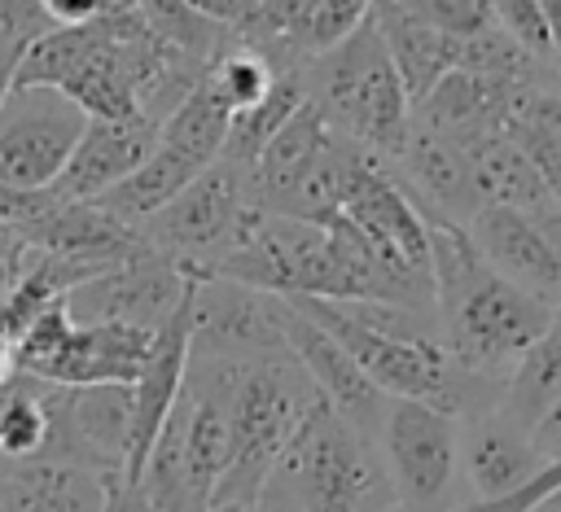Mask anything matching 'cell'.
<instances>
[{
	"label": "cell",
	"instance_id": "33",
	"mask_svg": "<svg viewBox=\"0 0 561 512\" xmlns=\"http://www.w3.org/2000/svg\"><path fill=\"white\" fill-rule=\"evenodd\" d=\"M53 201H57L53 188H13V184L0 179V219L13 223V228L35 223Z\"/></svg>",
	"mask_w": 561,
	"mask_h": 512
},
{
	"label": "cell",
	"instance_id": "32",
	"mask_svg": "<svg viewBox=\"0 0 561 512\" xmlns=\"http://www.w3.org/2000/svg\"><path fill=\"white\" fill-rule=\"evenodd\" d=\"M557 490H561V451H557L552 459H543L539 473H535L522 490H513L508 499H495V503H469V512H535V508H543Z\"/></svg>",
	"mask_w": 561,
	"mask_h": 512
},
{
	"label": "cell",
	"instance_id": "6",
	"mask_svg": "<svg viewBox=\"0 0 561 512\" xmlns=\"http://www.w3.org/2000/svg\"><path fill=\"white\" fill-rule=\"evenodd\" d=\"M250 206H254L250 171L228 162V158H215L162 210H153L140 223V232L167 258L184 263L188 271H202L232 241V232H237V223L245 219Z\"/></svg>",
	"mask_w": 561,
	"mask_h": 512
},
{
	"label": "cell",
	"instance_id": "24",
	"mask_svg": "<svg viewBox=\"0 0 561 512\" xmlns=\"http://www.w3.org/2000/svg\"><path fill=\"white\" fill-rule=\"evenodd\" d=\"M228 123H232L228 101H224V96L210 88V79L202 74V79L184 92V101L158 123V140L171 144V149H180V153H188L193 162L210 166V162L224 153Z\"/></svg>",
	"mask_w": 561,
	"mask_h": 512
},
{
	"label": "cell",
	"instance_id": "17",
	"mask_svg": "<svg viewBox=\"0 0 561 512\" xmlns=\"http://www.w3.org/2000/svg\"><path fill=\"white\" fill-rule=\"evenodd\" d=\"M469 236L500 276L539 293L543 302H561V271L552 263V249H548L535 214L508 210V206H482L469 219Z\"/></svg>",
	"mask_w": 561,
	"mask_h": 512
},
{
	"label": "cell",
	"instance_id": "22",
	"mask_svg": "<svg viewBox=\"0 0 561 512\" xmlns=\"http://www.w3.org/2000/svg\"><path fill=\"white\" fill-rule=\"evenodd\" d=\"M557 394H561V302L552 306L548 328L530 341V350L508 372L504 416L530 433L543 420V411L557 403Z\"/></svg>",
	"mask_w": 561,
	"mask_h": 512
},
{
	"label": "cell",
	"instance_id": "4",
	"mask_svg": "<svg viewBox=\"0 0 561 512\" xmlns=\"http://www.w3.org/2000/svg\"><path fill=\"white\" fill-rule=\"evenodd\" d=\"M302 88L320 105L329 127L355 140L359 149L377 153L381 162H390L403 149L412 127V101L373 13L342 44H333L320 57H307Z\"/></svg>",
	"mask_w": 561,
	"mask_h": 512
},
{
	"label": "cell",
	"instance_id": "43",
	"mask_svg": "<svg viewBox=\"0 0 561 512\" xmlns=\"http://www.w3.org/2000/svg\"><path fill=\"white\" fill-rule=\"evenodd\" d=\"M237 512H276V508H267V503H241Z\"/></svg>",
	"mask_w": 561,
	"mask_h": 512
},
{
	"label": "cell",
	"instance_id": "21",
	"mask_svg": "<svg viewBox=\"0 0 561 512\" xmlns=\"http://www.w3.org/2000/svg\"><path fill=\"white\" fill-rule=\"evenodd\" d=\"M206 166L202 162H193L188 153H180V149H171V144H153V153L127 175V179H118L114 188H105L101 197H92L101 210H110V214H118V219H127V223H145L153 210H162L193 175H202Z\"/></svg>",
	"mask_w": 561,
	"mask_h": 512
},
{
	"label": "cell",
	"instance_id": "3",
	"mask_svg": "<svg viewBox=\"0 0 561 512\" xmlns=\"http://www.w3.org/2000/svg\"><path fill=\"white\" fill-rule=\"evenodd\" d=\"M254 503L276 512H394V486L377 438L346 424L320 394L276 455Z\"/></svg>",
	"mask_w": 561,
	"mask_h": 512
},
{
	"label": "cell",
	"instance_id": "44",
	"mask_svg": "<svg viewBox=\"0 0 561 512\" xmlns=\"http://www.w3.org/2000/svg\"><path fill=\"white\" fill-rule=\"evenodd\" d=\"M543 508H552V512H561V490H557V494H552V499H548Z\"/></svg>",
	"mask_w": 561,
	"mask_h": 512
},
{
	"label": "cell",
	"instance_id": "36",
	"mask_svg": "<svg viewBox=\"0 0 561 512\" xmlns=\"http://www.w3.org/2000/svg\"><path fill=\"white\" fill-rule=\"evenodd\" d=\"M197 13H206L210 22H219V26H228V31H237L250 13H254V4L259 0H188Z\"/></svg>",
	"mask_w": 561,
	"mask_h": 512
},
{
	"label": "cell",
	"instance_id": "12",
	"mask_svg": "<svg viewBox=\"0 0 561 512\" xmlns=\"http://www.w3.org/2000/svg\"><path fill=\"white\" fill-rule=\"evenodd\" d=\"M289 306H294V302H289ZM289 354L302 363V372L311 376L316 394H320L346 424H355L359 433L377 438L390 394H381V389L373 385V376L351 359V350H346L333 333H324L316 319H307L298 306H294V315H289Z\"/></svg>",
	"mask_w": 561,
	"mask_h": 512
},
{
	"label": "cell",
	"instance_id": "45",
	"mask_svg": "<svg viewBox=\"0 0 561 512\" xmlns=\"http://www.w3.org/2000/svg\"><path fill=\"white\" fill-rule=\"evenodd\" d=\"M210 512H237V508H210Z\"/></svg>",
	"mask_w": 561,
	"mask_h": 512
},
{
	"label": "cell",
	"instance_id": "18",
	"mask_svg": "<svg viewBox=\"0 0 561 512\" xmlns=\"http://www.w3.org/2000/svg\"><path fill=\"white\" fill-rule=\"evenodd\" d=\"M465 473H469V486H473V503H495V499H508L513 490H522L543 455L535 451L530 433L522 424H513L504 411L500 416H478L469 438H465Z\"/></svg>",
	"mask_w": 561,
	"mask_h": 512
},
{
	"label": "cell",
	"instance_id": "15",
	"mask_svg": "<svg viewBox=\"0 0 561 512\" xmlns=\"http://www.w3.org/2000/svg\"><path fill=\"white\" fill-rule=\"evenodd\" d=\"M158 333L123 319L75 324L57 354L35 372L57 385H131L153 354Z\"/></svg>",
	"mask_w": 561,
	"mask_h": 512
},
{
	"label": "cell",
	"instance_id": "29",
	"mask_svg": "<svg viewBox=\"0 0 561 512\" xmlns=\"http://www.w3.org/2000/svg\"><path fill=\"white\" fill-rule=\"evenodd\" d=\"M522 96H526V92H522ZM522 96H517V105L508 109L504 131H508V136L526 149V158L535 162V171H539V179H543L552 206H561V127H552V123L526 114V109H522Z\"/></svg>",
	"mask_w": 561,
	"mask_h": 512
},
{
	"label": "cell",
	"instance_id": "19",
	"mask_svg": "<svg viewBox=\"0 0 561 512\" xmlns=\"http://www.w3.org/2000/svg\"><path fill=\"white\" fill-rule=\"evenodd\" d=\"M373 22H377V31H381V39H386V48H390V61H394V70H399V79H403L412 105H416L447 70H456V61H460V39L434 31V26L421 22V18H412L399 0H377V4H373Z\"/></svg>",
	"mask_w": 561,
	"mask_h": 512
},
{
	"label": "cell",
	"instance_id": "16",
	"mask_svg": "<svg viewBox=\"0 0 561 512\" xmlns=\"http://www.w3.org/2000/svg\"><path fill=\"white\" fill-rule=\"evenodd\" d=\"M114 481L75 459H0V512H110Z\"/></svg>",
	"mask_w": 561,
	"mask_h": 512
},
{
	"label": "cell",
	"instance_id": "20",
	"mask_svg": "<svg viewBox=\"0 0 561 512\" xmlns=\"http://www.w3.org/2000/svg\"><path fill=\"white\" fill-rule=\"evenodd\" d=\"M460 153H465V162L473 171L482 206H508V210H526V214L552 206L535 162L526 158V149L504 127L460 140Z\"/></svg>",
	"mask_w": 561,
	"mask_h": 512
},
{
	"label": "cell",
	"instance_id": "46",
	"mask_svg": "<svg viewBox=\"0 0 561 512\" xmlns=\"http://www.w3.org/2000/svg\"><path fill=\"white\" fill-rule=\"evenodd\" d=\"M456 512H469V508H456Z\"/></svg>",
	"mask_w": 561,
	"mask_h": 512
},
{
	"label": "cell",
	"instance_id": "25",
	"mask_svg": "<svg viewBox=\"0 0 561 512\" xmlns=\"http://www.w3.org/2000/svg\"><path fill=\"white\" fill-rule=\"evenodd\" d=\"M302 101H307L302 66L280 70L276 83H272V92H267L263 101H254V105H245V109H232L228 140H224V153H219V158H228V162H237V166L250 171L254 158L267 149V140L289 123V114H294Z\"/></svg>",
	"mask_w": 561,
	"mask_h": 512
},
{
	"label": "cell",
	"instance_id": "35",
	"mask_svg": "<svg viewBox=\"0 0 561 512\" xmlns=\"http://www.w3.org/2000/svg\"><path fill=\"white\" fill-rule=\"evenodd\" d=\"M39 9L48 13L53 26H83L101 13H110L114 4L110 0H39Z\"/></svg>",
	"mask_w": 561,
	"mask_h": 512
},
{
	"label": "cell",
	"instance_id": "9",
	"mask_svg": "<svg viewBox=\"0 0 561 512\" xmlns=\"http://www.w3.org/2000/svg\"><path fill=\"white\" fill-rule=\"evenodd\" d=\"M88 127L83 105L53 83H13L0 105V179L48 188Z\"/></svg>",
	"mask_w": 561,
	"mask_h": 512
},
{
	"label": "cell",
	"instance_id": "42",
	"mask_svg": "<svg viewBox=\"0 0 561 512\" xmlns=\"http://www.w3.org/2000/svg\"><path fill=\"white\" fill-rule=\"evenodd\" d=\"M13 368H18V363H13V341H9V337H0V381H4Z\"/></svg>",
	"mask_w": 561,
	"mask_h": 512
},
{
	"label": "cell",
	"instance_id": "10",
	"mask_svg": "<svg viewBox=\"0 0 561 512\" xmlns=\"http://www.w3.org/2000/svg\"><path fill=\"white\" fill-rule=\"evenodd\" d=\"M188 280H193V271L184 263L167 258L162 249H145L127 263H114V267L88 276L61 302L75 324L123 319V324H140V328L158 333L184 302Z\"/></svg>",
	"mask_w": 561,
	"mask_h": 512
},
{
	"label": "cell",
	"instance_id": "31",
	"mask_svg": "<svg viewBox=\"0 0 561 512\" xmlns=\"http://www.w3.org/2000/svg\"><path fill=\"white\" fill-rule=\"evenodd\" d=\"M491 9H495L500 31H508V35H513L530 57H539L543 66L561 70V66H557V53H552V35H548V22H543L539 0H491Z\"/></svg>",
	"mask_w": 561,
	"mask_h": 512
},
{
	"label": "cell",
	"instance_id": "30",
	"mask_svg": "<svg viewBox=\"0 0 561 512\" xmlns=\"http://www.w3.org/2000/svg\"><path fill=\"white\" fill-rule=\"evenodd\" d=\"M399 4L412 18L430 22L443 35H456V39H469V35H482V31L500 26L491 0H399Z\"/></svg>",
	"mask_w": 561,
	"mask_h": 512
},
{
	"label": "cell",
	"instance_id": "26",
	"mask_svg": "<svg viewBox=\"0 0 561 512\" xmlns=\"http://www.w3.org/2000/svg\"><path fill=\"white\" fill-rule=\"evenodd\" d=\"M289 70H294V66H289ZM276 74H280V66H276L263 48H254V44H245V39H237V35H228V44H224V48L210 57V66H206V79H210V88L228 101V109H245V105L263 101V96L272 92Z\"/></svg>",
	"mask_w": 561,
	"mask_h": 512
},
{
	"label": "cell",
	"instance_id": "7",
	"mask_svg": "<svg viewBox=\"0 0 561 512\" xmlns=\"http://www.w3.org/2000/svg\"><path fill=\"white\" fill-rule=\"evenodd\" d=\"M289 298L215 271H193L188 350L215 359H263L289 350Z\"/></svg>",
	"mask_w": 561,
	"mask_h": 512
},
{
	"label": "cell",
	"instance_id": "37",
	"mask_svg": "<svg viewBox=\"0 0 561 512\" xmlns=\"http://www.w3.org/2000/svg\"><path fill=\"white\" fill-rule=\"evenodd\" d=\"M530 442H535V451H539L543 459H552V455L561 451V394H557V403L543 411V420L530 429Z\"/></svg>",
	"mask_w": 561,
	"mask_h": 512
},
{
	"label": "cell",
	"instance_id": "34",
	"mask_svg": "<svg viewBox=\"0 0 561 512\" xmlns=\"http://www.w3.org/2000/svg\"><path fill=\"white\" fill-rule=\"evenodd\" d=\"M53 22L39 9V0H0V39H22L31 44L35 35H44Z\"/></svg>",
	"mask_w": 561,
	"mask_h": 512
},
{
	"label": "cell",
	"instance_id": "11",
	"mask_svg": "<svg viewBox=\"0 0 561 512\" xmlns=\"http://www.w3.org/2000/svg\"><path fill=\"white\" fill-rule=\"evenodd\" d=\"M337 214L351 219L373 245H381L399 263L430 271V223L412 201V193L399 184V175H390V166L377 153L368 149L355 153L337 197Z\"/></svg>",
	"mask_w": 561,
	"mask_h": 512
},
{
	"label": "cell",
	"instance_id": "1",
	"mask_svg": "<svg viewBox=\"0 0 561 512\" xmlns=\"http://www.w3.org/2000/svg\"><path fill=\"white\" fill-rule=\"evenodd\" d=\"M430 223V276H434V311L438 337L456 368L473 381H500L517 368L530 341L548 328L552 306L539 293L500 276L469 228L425 214Z\"/></svg>",
	"mask_w": 561,
	"mask_h": 512
},
{
	"label": "cell",
	"instance_id": "27",
	"mask_svg": "<svg viewBox=\"0 0 561 512\" xmlns=\"http://www.w3.org/2000/svg\"><path fill=\"white\" fill-rule=\"evenodd\" d=\"M136 4V13L171 44V48H180V53H188V57H197V61H206L210 66V57L228 44V26H219V22H210L206 13H197L188 0H131Z\"/></svg>",
	"mask_w": 561,
	"mask_h": 512
},
{
	"label": "cell",
	"instance_id": "23",
	"mask_svg": "<svg viewBox=\"0 0 561 512\" xmlns=\"http://www.w3.org/2000/svg\"><path fill=\"white\" fill-rule=\"evenodd\" d=\"M53 389L57 381L22 368L0 381V459H31L44 451L53 429Z\"/></svg>",
	"mask_w": 561,
	"mask_h": 512
},
{
	"label": "cell",
	"instance_id": "38",
	"mask_svg": "<svg viewBox=\"0 0 561 512\" xmlns=\"http://www.w3.org/2000/svg\"><path fill=\"white\" fill-rule=\"evenodd\" d=\"M110 512H158L153 503H149V494L140 490V481L131 486V481H114V490H110Z\"/></svg>",
	"mask_w": 561,
	"mask_h": 512
},
{
	"label": "cell",
	"instance_id": "13",
	"mask_svg": "<svg viewBox=\"0 0 561 512\" xmlns=\"http://www.w3.org/2000/svg\"><path fill=\"white\" fill-rule=\"evenodd\" d=\"M390 162H399V171H403L399 184L412 193V201L421 206V214H434V219H447V223L469 228V219L482 210L473 171H469L460 144L447 140L443 131H434V127H425V123L412 118L408 140H403V149Z\"/></svg>",
	"mask_w": 561,
	"mask_h": 512
},
{
	"label": "cell",
	"instance_id": "41",
	"mask_svg": "<svg viewBox=\"0 0 561 512\" xmlns=\"http://www.w3.org/2000/svg\"><path fill=\"white\" fill-rule=\"evenodd\" d=\"M22 254H26V236L13 223L0 219V263H18Z\"/></svg>",
	"mask_w": 561,
	"mask_h": 512
},
{
	"label": "cell",
	"instance_id": "28",
	"mask_svg": "<svg viewBox=\"0 0 561 512\" xmlns=\"http://www.w3.org/2000/svg\"><path fill=\"white\" fill-rule=\"evenodd\" d=\"M373 4H377V0H316V4L280 35V44H285V53H289L294 61L320 57V53H329L333 44H342V39L373 13Z\"/></svg>",
	"mask_w": 561,
	"mask_h": 512
},
{
	"label": "cell",
	"instance_id": "14",
	"mask_svg": "<svg viewBox=\"0 0 561 512\" xmlns=\"http://www.w3.org/2000/svg\"><path fill=\"white\" fill-rule=\"evenodd\" d=\"M158 144V118H88L70 162L48 184L61 201H92L118 179H127Z\"/></svg>",
	"mask_w": 561,
	"mask_h": 512
},
{
	"label": "cell",
	"instance_id": "40",
	"mask_svg": "<svg viewBox=\"0 0 561 512\" xmlns=\"http://www.w3.org/2000/svg\"><path fill=\"white\" fill-rule=\"evenodd\" d=\"M22 39H0V105H4V96H9V88H13V79H18V61H22Z\"/></svg>",
	"mask_w": 561,
	"mask_h": 512
},
{
	"label": "cell",
	"instance_id": "39",
	"mask_svg": "<svg viewBox=\"0 0 561 512\" xmlns=\"http://www.w3.org/2000/svg\"><path fill=\"white\" fill-rule=\"evenodd\" d=\"M535 223H539V232H543V241H548V249H552V263H557V271H561V206L535 210Z\"/></svg>",
	"mask_w": 561,
	"mask_h": 512
},
{
	"label": "cell",
	"instance_id": "8",
	"mask_svg": "<svg viewBox=\"0 0 561 512\" xmlns=\"http://www.w3.org/2000/svg\"><path fill=\"white\" fill-rule=\"evenodd\" d=\"M377 451L403 512H443L460 455L451 411L416 398H390L377 429Z\"/></svg>",
	"mask_w": 561,
	"mask_h": 512
},
{
	"label": "cell",
	"instance_id": "5",
	"mask_svg": "<svg viewBox=\"0 0 561 512\" xmlns=\"http://www.w3.org/2000/svg\"><path fill=\"white\" fill-rule=\"evenodd\" d=\"M311 398H316V385L289 350L263 354V359H241L232 394H228L232 455H228V473H224L210 508H241V503L259 499L276 455L285 451V442L298 429Z\"/></svg>",
	"mask_w": 561,
	"mask_h": 512
},
{
	"label": "cell",
	"instance_id": "2",
	"mask_svg": "<svg viewBox=\"0 0 561 512\" xmlns=\"http://www.w3.org/2000/svg\"><path fill=\"white\" fill-rule=\"evenodd\" d=\"M289 302L324 333H333L381 394L434 403L451 416L465 407L469 376L456 368L443 337L425 324L430 311L399 302H337L307 293H294Z\"/></svg>",
	"mask_w": 561,
	"mask_h": 512
}]
</instances>
